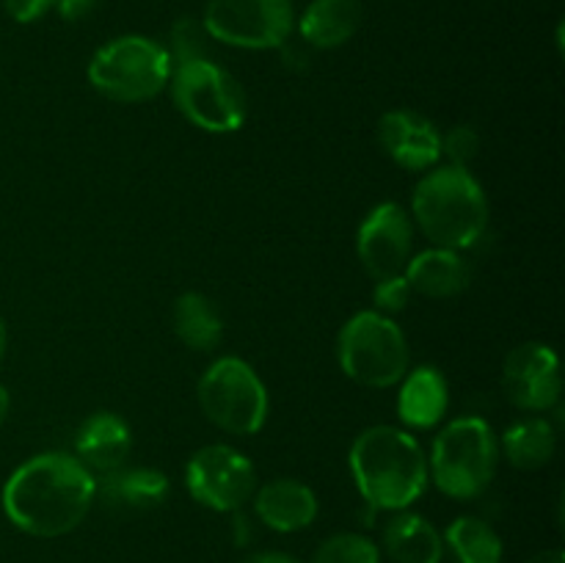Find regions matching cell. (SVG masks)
<instances>
[{"label": "cell", "mask_w": 565, "mask_h": 563, "mask_svg": "<svg viewBox=\"0 0 565 563\" xmlns=\"http://www.w3.org/2000/svg\"><path fill=\"white\" fill-rule=\"evenodd\" d=\"M3 513L36 539L72 533L97 502V478L70 453H39L9 475Z\"/></svg>", "instance_id": "6da1fadb"}, {"label": "cell", "mask_w": 565, "mask_h": 563, "mask_svg": "<svg viewBox=\"0 0 565 563\" xmlns=\"http://www.w3.org/2000/svg\"><path fill=\"white\" fill-rule=\"evenodd\" d=\"M353 484L373 511H406L428 489V456L408 431L373 425L353 439Z\"/></svg>", "instance_id": "7a4b0ae2"}, {"label": "cell", "mask_w": 565, "mask_h": 563, "mask_svg": "<svg viewBox=\"0 0 565 563\" xmlns=\"http://www.w3.org/2000/svg\"><path fill=\"white\" fill-rule=\"evenodd\" d=\"M412 213L434 246L463 252L483 241L489 230V199L472 171L439 166L417 182Z\"/></svg>", "instance_id": "3957f363"}, {"label": "cell", "mask_w": 565, "mask_h": 563, "mask_svg": "<svg viewBox=\"0 0 565 563\" xmlns=\"http://www.w3.org/2000/svg\"><path fill=\"white\" fill-rule=\"evenodd\" d=\"M500 464L497 434L483 417H458L436 436L428 472L452 500H475L491 486Z\"/></svg>", "instance_id": "277c9868"}, {"label": "cell", "mask_w": 565, "mask_h": 563, "mask_svg": "<svg viewBox=\"0 0 565 563\" xmlns=\"http://www.w3.org/2000/svg\"><path fill=\"white\" fill-rule=\"evenodd\" d=\"M171 55L154 39L130 36L110 39L88 61V83L114 103L136 105L154 99L171 81Z\"/></svg>", "instance_id": "5b68a950"}, {"label": "cell", "mask_w": 565, "mask_h": 563, "mask_svg": "<svg viewBox=\"0 0 565 563\" xmlns=\"http://www.w3.org/2000/svg\"><path fill=\"white\" fill-rule=\"evenodd\" d=\"M337 359L342 373L370 390L401 384L412 364L406 334L401 326L375 309L356 312L337 337Z\"/></svg>", "instance_id": "8992f818"}, {"label": "cell", "mask_w": 565, "mask_h": 563, "mask_svg": "<svg viewBox=\"0 0 565 563\" xmlns=\"http://www.w3.org/2000/svg\"><path fill=\"white\" fill-rule=\"evenodd\" d=\"M177 110L204 132H237L246 125L248 99L241 81L213 59L188 61L171 72Z\"/></svg>", "instance_id": "52a82bcc"}, {"label": "cell", "mask_w": 565, "mask_h": 563, "mask_svg": "<svg viewBox=\"0 0 565 563\" xmlns=\"http://www.w3.org/2000/svg\"><path fill=\"white\" fill-rule=\"evenodd\" d=\"M199 406L215 428L235 436L263 431L268 419V390L248 362L221 357L199 379Z\"/></svg>", "instance_id": "ba28073f"}, {"label": "cell", "mask_w": 565, "mask_h": 563, "mask_svg": "<svg viewBox=\"0 0 565 563\" xmlns=\"http://www.w3.org/2000/svg\"><path fill=\"white\" fill-rule=\"evenodd\" d=\"M213 42L241 50H276L296 31L292 0H207L202 14Z\"/></svg>", "instance_id": "9c48e42d"}, {"label": "cell", "mask_w": 565, "mask_h": 563, "mask_svg": "<svg viewBox=\"0 0 565 563\" xmlns=\"http://www.w3.org/2000/svg\"><path fill=\"white\" fill-rule=\"evenodd\" d=\"M185 489L210 511L235 513L252 502L257 491V469L232 445H207L188 461Z\"/></svg>", "instance_id": "30bf717a"}, {"label": "cell", "mask_w": 565, "mask_h": 563, "mask_svg": "<svg viewBox=\"0 0 565 563\" xmlns=\"http://www.w3.org/2000/svg\"><path fill=\"white\" fill-rule=\"evenodd\" d=\"M362 268L379 279L406 270L414 252V221L397 202H384L367 213L356 235Z\"/></svg>", "instance_id": "8fae6325"}, {"label": "cell", "mask_w": 565, "mask_h": 563, "mask_svg": "<svg viewBox=\"0 0 565 563\" xmlns=\"http://www.w3.org/2000/svg\"><path fill=\"white\" fill-rule=\"evenodd\" d=\"M502 386L508 401L524 412H550L563 392L557 353L544 342L516 346L502 362Z\"/></svg>", "instance_id": "7c38bea8"}, {"label": "cell", "mask_w": 565, "mask_h": 563, "mask_svg": "<svg viewBox=\"0 0 565 563\" xmlns=\"http://www.w3.org/2000/svg\"><path fill=\"white\" fill-rule=\"evenodd\" d=\"M379 144L401 169H434L441 158V132L414 110H390L379 119Z\"/></svg>", "instance_id": "4fadbf2b"}, {"label": "cell", "mask_w": 565, "mask_h": 563, "mask_svg": "<svg viewBox=\"0 0 565 563\" xmlns=\"http://www.w3.org/2000/svg\"><path fill=\"white\" fill-rule=\"evenodd\" d=\"M254 513L276 533H298L318 519V495L296 478H276L254 491Z\"/></svg>", "instance_id": "5bb4252c"}, {"label": "cell", "mask_w": 565, "mask_h": 563, "mask_svg": "<svg viewBox=\"0 0 565 563\" xmlns=\"http://www.w3.org/2000/svg\"><path fill=\"white\" fill-rule=\"evenodd\" d=\"M171 484L160 469L119 467L97 478V500L114 513H149L163 506Z\"/></svg>", "instance_id": "9a60e30c"}, {"label": "cell", "mask_w": 565, "mask_h": 563, "mask_svg": "<svg viewBox=\"0 0 565 563\" xmlns=\"http://www.w3.org/2000/svg\"><path fill=\"white\" fill-rule=\"evenodd\" d=\"M130 450V425L114 412H94L75 436V458L94 478L125 467Z\"/></svg>", "instance_id": "2e32d148"}, {"label": "cell", "mask_w": 565, "mask_h": 563, "mask_svg": "<svg viewBox=\"0 0 565 563\" xmlns=\"http://www.w3.org/2000/svg\"><path fill=\"white\" fill-rule=\"evenodd\" d=\"M403 276L419 296L456 298L469 287L472 270H469V263L461 257V252L434 246L408 259Z\"/></svg>", "instance_id": "e0dca14e"}, {"label": "cell", "mask_w": 565, "mask_h": 563, "mask_svg": "<svg viewBox=\"0 0 565 563\" xmlns=\"http://www.w3.org/2000/svg\"><path fill=\"white\" fill-rule=\"evenodd\" d=\"M362 17V0H312L303 14L296 17V28L307 47L334 50L351 42Z\"/></svg>", "instance_id": "ac0fdd59"}, {"label": "cell", "mask_w": 565, "mask_h": 563, "mask_svg": "<svg viewBox=\"0 0 565 563\" xmlns=\"http://www.w3.org/2000/svg\"><path fill=\"white\" fill-rule=\"evenodd\" d=\"M384 552L395 563H441L445 561V539L434 522L414 511H395L381 535Z\"/></svg>", "instance_id": "d6986e66"}, {"label": "cell", "mask_w": 565, "mask_h": 563, "mask_svg": "<svg viewBox=\"0 0 565 563\" xmlns=\"http://www.w3.org/2000/svg\"><path fill=\"white\" fill-rule=\"evenodd\" d=\"M450 406V390L445 375L436 368H417L403 375L401 395H397V414L408 428H434L441 423Z\"/></svg>", "instance_id": "ffe728a7"}, {"label": "cell", "mask_w": 565, "mask_h": 563, "mask_svg": "<svg viewBox=\"0 0 565 563\" xmlns=\"http://www.w3.org/2000/svg\"><path fill=\"white\" fill-rule=\"evenodd\" d=\"M174 331L191 351H213L224 337V318L204 293H182L174 304Z\"/></svg>", "instance_id": "44dd1931"}, {"label": "cell", "mask_w": 565, "mask_h": 563, "mask_svg": "<svg viewBox=\"0 0 565 563\" xmlns=\"http://www.w3.org/2000/svg\"><path fill=\"white\" fill-rule=\"evenodd\" d=\"M557 431L546 417H527L502 434V453L516 469H541L555 458Z\"/></svg>", "instance_id": "7402d4cb"}, {"label": "cell", "mask_w": 565, "mask_h": 563, "mask_svg": "<svg viewBox=\"0 0 565 563\" xmlns=\"http://www.w3.org/2000/svg\"><path fill=\"white\" fill-rule=\"evenodd\" d=\"M441 539L458 563H502L505 555L500 533L480 517L452 519Z\"/></svg>", "instance_id": "603a6c76"}, {"label": "cell", "mask_w": 565, "mask_h": 563, "mask_svg": "<svg viewBox=\"0 0 565 563\" xmlns=\"http://www.w3.org/2000/svg\"><path fill=\"white\" fill-rule=\"evenodd\" d=\"M309 563H381V550L364 533H334L315 550Z\"/></svg>", "instance_id": "cb8c5ba5"}, {"label": "cell", "mask_w": 565, "mask_h": 563, "mask_svg": "<svg viewBox=\"0 0 565 563\" xmlns=\"http://www.w3.org/2000/svg\"><path fill=\"white\" fill-rule=\"evenodd\" d=\"M210 44H213V39L204 31L202 20H196V17H180V20L171 25L166 50H169L171 55V64L180 66L188 64V61L213 59V55H210Z\"/></svg>", "instance_id": "d4e9b609"}, {"label": "cell", "mask_w": 565, "mask_h": 563, "mask_svg": "<svg viewBox=\"0 0 565 563\" xmlns=\"http://www.w3.org/2000/svg\"><path fill=\"white\" fill-rule=\"evenodd\" d=\"M480 152V136L475 127L469 125H456L452 130H447L441 136V155L450 160V166H461V169H469L475 158Z\"/></svg>", "instance_id": "484cf974"}, {"label": "cell", "mask_w": 565, "mask_h": 563, "mask_svg": "<svg viewBox=\"0 0 565 563\" xmlns=\"http://www.w3.org/2000/svg\"><path fill=\"white\" fill-rule=\"evenodd\" d=\"M412 296H414V290L403 274L390 276V279H379L375 282V290H373L375 312H381V315L401 312V309H406V304L412 301Z\"/></svg>", "instance_id": "4316f807"}, {"label": "cell", "mask_w": 565, "mask_h": 563, "mask_svg": "<svg viewBox=\"0 0 565 563\" xmlns=\"http://www.w3.org/2000/svg\"><path fill=\"white\" fill-rule=\"evenodd\" d=\"M6 14L14 22H36L55 6V0H3Z\"/></svg>", "instance_id": "83f0119b"}, {"label": "cell", "mask_w": 565, "mask_h": 563, "mask_svg": "<svg viewBox=\"0 0 565 563\" xmlns=\"http://www.w3.org/2000/svg\"><path fill=\"white\" fill-rule=\"evenodd\" d=\"M94 6H97V0H55V9H58V14L66 22L86 20L94 11Z\"/></svg>", "instance_id": "f1b7e54d"}, {"label": "cell", "mask_w": 565, "mask_h": 563, "mask_svg": "<svg viewBox=\"0 0 565 563\" xmlns=\"http://www.w3.org/2000/svg\"><path fill=\"white\" fill-rule=\"evenodd\" d=\"M237 563H301V561L292 555H287V552L265 550V552H252V555H246L243 561H237Z\"/></svg>", "instance_id": "f546056e"}, {"label": "cell", "mask_w": 565, "mask_h": 563, "mask_svg": "<svg viewBox=\"0 0 565 563\" xmlns=\"http://www.w3.org/2000/svg\"><path fill=\"white\" fill-rule=\"evenodd\" d=\"M524 563H565L563 550H544V552H535L533 557H527Z\"/></svg>", "instance_id": "4dcf8cb0"}, {"label": "cell", "mask_w": 565, "mask_h": 563, "mask_svg": "<svg viewBox=\"0 0 565 563\" xmlns=\"http://www.w3.org/2000/svg\"><path fill=\"white\" fill-rule=\"evenodd\" d=\"M9 412H11V395H9V390H6L3 381H0V425L9 419Z\"/></svg>", "instance_id": "1f68e13d"}, {"label": "cell", "mask_w": 565, "mask_h": 563, "mask_svg": "<svg viewBox=\"0 0 565 563\" xmlns=\"http://www.w3.org/2000/svg\"><path fill=\"white\" fill-rule=\"evenodd\" d=\"M6 346H9V329H6V320L3 315H0V359H3Z\"/></svg>", "instance_id": "d6a6232c"}]
</instances>
